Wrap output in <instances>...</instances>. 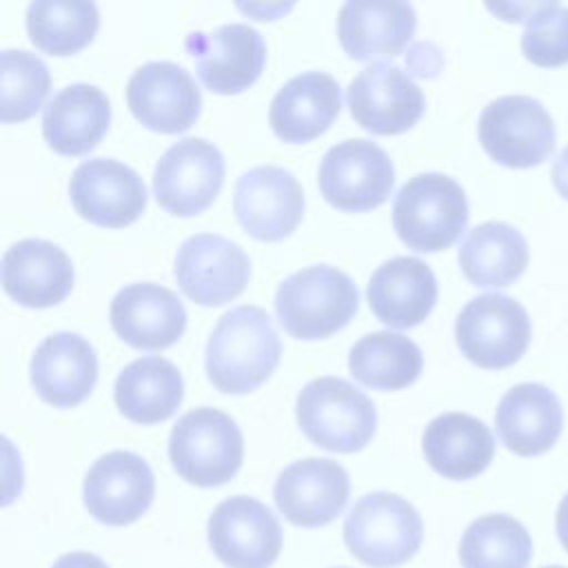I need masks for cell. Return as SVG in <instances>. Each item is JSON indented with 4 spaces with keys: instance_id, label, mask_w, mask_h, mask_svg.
Here are the masks:
<instances>
[{
    "instance_id": "cell-31",
    "label": "cell",
    "mask_w": 568,
    "mask_h": 568,
    "mask_svg": "<svg viewBox=\"0 0 568 568\" xmlns=\"http://www.w3.org/2000/svg\"><path fill=\"white\" fill-rule=\"evenodd\" d=\"M351 375L377 390H399L422 373L419 346L399 333H368L348 353Z\"/></svg>"
},
{
    "instance_id": "cell-9",
    "label": "cell",
    "mask_w": 568,
    "mask_h": 568,
    "mask_svg": "<svg viewBox=\"0 0 568 568\" xmlns=\"http://www.w3.org/2000/svg\"><path fill=\"white\" fill-rule=\"evenodd\" d=\"M320 191L342 211H371L384 204L395 184L388 153L371 140H344L326 151L320 164Z\"/></svg>"
},
{
    "instance_id": "cell-2",
    "label": "cell",
    "mask_w": 568,
    "mask_h": 568,
    "mask_svg": "<svg viewBox=\"0 0 568 568\" xmlns=\"http://www.w3.org/2000/svg\"><path fill=\"white\" fill-rule=\"evenodd\" d=\"M359 293L353 280L328 264L302 268L275 293V313L297 339H322L344 328L355 315Z\"/></svg>"
},
{
    "instance_id": "cell-39",
    "label": "cell",
    "mask_w": 568,
    "mask_h": 568,
    "mask_svg": "<svg viewBox=\"0 0 568 568\" xmlns=\"http://www.w3.org/2000/svg\"><path fill=\"white\" fill-rule=\"evenodd\" d=\"M544 568H566V566H544Z\"/></svg>"
},
{
    "instance_id": "cell-17",
    "label": "cell",
    "mask_w": 568,
    "mask_h": 568,
    "mask_svg": "<svg viewBox=\"0 0 568 568\" xmlns=\"http://www.w3.org/2000/svg\"><path fill=\"white\" fill-rule=\"evenodd\" d=\"M155 495L151 466L135 453L113 450L93 462L84 477V506L106 526L140 519Z\"/></svg>"
},
{
    "instance_id": "cell-28",
    "label": "cell",
    "mask_w": 568,
    "mask_h": 568,
    "mask_svg": "<svg viewBox=\"0 0 568 568\" xmlns=\"http://www.w3.org/2000/svg\"><path fill=\"white\" fill-rule=\"evenodd\" d=\"M424 457L430 468L448 479H470L488 468L495 455L490 428L466 413L435 417L422 437Z\"/></svg>"
},
{
    "instance_id": "cell-36",
    "label": "cell",
    "mask_w": 568,
    "mask_h": 568,
    "mask_svg": "<svg viewBox=\"0 0 568 568\" xmlns=\"http://www.w3.org/2000/svg\"><path fill=\"white\" fill-rule=\"evenodd\" d=\"M51 568H109V566L98 555L75 550V552H67L60 559H55V564Z\"/></svg>"
},
{
    "instance_id": "cell-1",
    "label": "cell",
    "mask_w": 568,
    "mask_h": 568,
    "mask_svg": "<svg viewBox=\"0 0 568 568\" xmlns=\"http://www.w3.org/2000/svg\"><path fill=\"white\" fill-rule=\"evenodd\" d=\"M282 355L280 337L266 311L253 304L224 313L206 344V375L229 395L257 388L275 371Z\"/></svg>"
},
{
    "instance_id": "cell-4",
    "label": "cell",
    "mask_w": 568,
    "mask_h": 568,
    "mask_svg": "<svg viewBox=\"0 0 568 568\" xmlns=\"http://www.w3.org/2000/svg\"><path fill=\"white\" fill-rule=\"evenodd\" d=\"M424 524L413 504L395 493H368L344 521V541L355 559L373 568L406 564L422 546Z\"/></svg>"
},
{
    "instance_id": "cell-3",
    "label": "cell",
    "mask_w": 568,
    "mask_h": 568,
    "mask_svg": "<svg viewBox=\"0 0 568 568\" xmlns=\"http://www.w3.org/2000/svg\"><path fill=\"white\" fill-rule=\"evenodd\" d=\"M466 222V193L444 173L410 178L393 202V226L413 251L435 253L448 248L462 235Z\"/></svg>"
},
{
    "instance_id": "cell-32",
    "label": "cell",
    "mask_w": 568,
    "mask_h": 568,
    "mask_svg": "<svg viewBox=\"0 0 568 568\" xmlns=\"http://www.w3.org/2000/svg\"><path fill=\"white\" fill-rule=\"evenodd\" d=\"M532 539L521 521L504 513L477 517L462 535L459 561L464 568H526Z\"/></svg>"
},
{
    "instance_id": "cell-38",
    "label": "cell",
    "mask_w": 568,
    "mask_h": 568,
    "mask_svg": "<svg viewBox=\"0 0 568 568\" xmlns=\"http://www.w3.org/2000/svg\"><path fill=\"white\" fill-rule=\"evenodd\" d=\"M557 537H559L561 546L568 552V493L564 495V499L557 508Z\"/></svg>"
},
{
    "instance_id": "cell-26",
    "label": "cell",
    "mask_w": 568,
    "mask_h": 568,
    "mask_svg": "<svg viewBox=\"0 0 568 568\" xmlns=\"http://www.w3.org/2000/svg\"><path fill=\"white\" fill-rule=\"evenodd\" d=\"M415 24V9L408 2H344L337 16V36L353 60L366 62L402 53Z\"/></svg>"
},
{
    "instance_id": "cell-12",
    "label": "cell",
    "mask_w": 568,
    "mask_h": 568,
    "mask_svg": "<svg viewBox=\"0 0 568 568\" xmlns=\"http://www.w3.org/2000/svg\"><path fill=\"white\" fill-rule=\"evenodd\" d=\"M173 273L189 300L220 306L246 288L251 262L240 244L215 233H197L178 248Z\"/></svg>"
},
{
    "instance_id": "cell-16",
    "label": "cell",
    "mask_w": 568,
    "mask_h": 568,
    "mask_svg": "<svg viewBox=\"0 0 568 568\" xmlns=\"http://www.w3.org/2000/svg\"><path fill=\"white\" fill-rule=\"evenodd\" d=\"M131 113L151 131L182 133L191 129L202 109V95L186 69L173 62H146L126 84Z\"/></svg>"
},
{
    "instance_id": "cell-37",
    "label": "cell",
    "mask_w": 568,
    "mask_h": 568,
    "mask_svg": "<svg viewBox=\"0 0 568 568\" xmlns=\"http://www.w3.org/2000/svg\"><path fill=\"white\" fill-rule=\"evenodd\" d=\"M550 178H552V184L559 191V195L568 200V146L552 160Z\"/></svg>"
},
{
    "instance_id": "cell-6",
    "label": "cell",
    "mask_w": 568,
    "mask_h": 568,
    "mask_svg": "<svg viewBox=\"0 0 568 568\" xmlns=\"http://www.w3.org/2000/svg\"><path fill=\"white\" fill-rule=\"evenodd\" d=\"M302 433L320 448L333 453L362 450L377 424L373 402L339 377H317L308 382L295 404Z\"/></svg>"
},
{
    "instance_id": "cell-13",
    "label": "cell",
    "mask_w": 568,
    "mask_h": 568,
    "mask_svg": "<svg viewBox=\"0 0 568 568\" xmlns=\"http://www.w3.org/2000/svg\"><path fill=\"white\" fill-rule=\"evenodd\" d=\"M353 120L375 135H397L417 124L424 113L422 89L395 64L373 62L348 84Z\"/></svg>"
},
{
    "instance_id": "cell-11",
    "label": "cell",
    "mask_w": 568,
    "mask_h": 568,
    "mask_svg": "<svg viewBox=\"0 0 568 568\" xmlns=\"http://www.w3.org/2000/svg\"><path fill=\"white\" fill-rule=\"evenodd\" d=\"M209 544L229 568H268L282 550V528L268 506L235 495L211 513Z\"/></svg>"
},
{
    "instance_id": "cell-23",
    "label": "cell",
    "mask_w": 568,
    "mask_h": 568,
    "mask_svg": "<svg viewBox=\"0 0 568 568\" xmlns=\"http://www.w3.org/2000/svg\"><path fill=\"white\" fill-rule=\"evenodd\" d=\"M564 424L559 397L541 384H517L501 397L495 426L504 446L521 457H535L555 446Z\"/></svg>"
},
{
    "instance_id": "cell-22",
    "label": "cell",
    "mask_w": 568,
    "mask_h": 568,
    "mask_svg": "<svg viewBox=\"0 0 568 568\" xmlns=\"http://www.w3.org/2000/svg\"><path fill=\"white\" fill-rule=\"evenodd\" d=\"M95 379V351L78 333L49 335L31 357V384L55 408H73L84 402Z\"/></svg>"
},
{
    "instance_id": "cell-30",
    "label": "cell",
    "mask_w": 568,
    "mask_h": 568,
    "mask_svg": "<svg viewBox=\"0 0 568 568\" xmlns=\"http://www.w3.org/2000/svg\"><path fill=\"white\" fill-rule=\"evenodd\" d=\"M528 264L524 235L506 222H484L459 244V266L475 286H508Z\"/></svg>"
},
{
    "instance_id": "cell-10",
    "label": "cell",
    "mask_w": 568,
    "mask_h": 568,
    "mask_svg": "<svg viewBox=\"0 0 568 568\" xmlns=\"http://www.w3.org/2000/svg\"><path fill=\"white\" fill-rule=\"evenodd\" d=\"M224 158L213 142L184 138L169 146L155 164L153 191L158 204L171 215L202 213L220 193Z\"/></svg>"
},
{
    "instance_id": "cell-24",
    "label": "cell",
    "mask_w": 568,
    "mask_h": 568,
    "mask_svg": "<svg viewBox=\"0 0 568 568\" xmlns=\"http://www.w3.org/2000/svg\"><path fill=\"white\" fill-rule=\"evenodd\" d=\"M368 306L390 328H410L428 317L437 300V280L417 257H393L377 266L366 288Z\"/></svg>"
},
{
    "instance_id": "cell-19",
    "label": "cell",
    "mask_w": 568,
    "mask_h": 568,
    "mask_svg": "<svg viewBox=\"0 0 568 568\" xmlns=\"http://www.w3.org/2000/svg\"><path fill=\"white\" fill-rule=\"evenodd\" d=\"M351 493L342 464L324 457H306L286 466L273 488L280 513L295 526L317 528L333 521Z\"/></svg>"
},
{
    "instance_id": "cell-35",
    "label": "cell",
    "mask_w": 568,
    "mask_h": 568,
    "mask_svg": "<svg viewBox=\"0 0 568 568\" xmlns=\"http://www.w3.org/2000/svg\"><path fill=\"white\" fill-rule=\"evenodd\" d=\"M521 51L537 67H559L568 62V7L537 2L528 13L521 33Z\"/></svg>"
},
{
    "instance_id": "cell-27",
    "label": "cell",
    "mask_w": 568,
    "mask_h": 568,
    "mask_svg": "<svg viewBox=\"0 0 568 568\" xmlns=\"http://www.w3.org/2000/svg\"><path fill=\"white\" fill-rule=\"evenodd\" d=\"M111 122V104L102 89L93 84H69L58 91L42 113V135L60 155H82L91 151Z\"/></svg>"
},
{
    "instance_id": "cell-8",
    "label": "cell",
    "mask_w": 568,
    "mask_h": 568,
    "mask_svg": "<svg viewBox=\"0 0 568 568\" xmlns=\"http://www.w3.org/2000/svg\"><path fill=\"white\" fill-rule=\"evenodd\" d=\"M455 337L459 351L479 368H506L526 353L530 320L515 297L486 293L462 308Z\"/></svg>"
},
{
    "instance_id": "cell-5",
    "label": "cell",
    "mask_w": 568,
    "mask_h": 568,
    "mask_svg": "<svg viewBox=\"0 0 568 568\" xmlns=\"http://www.w3.org/2000/svg\"><path fill=\"white\" fill-rule=\"evenodd\" d=\"M173 468L189 484L213 488L235 477L244 457V439L237 424L217 408L184 413L169 437Z\"/></svg>"
},
{
    "instance_id": "cell-34",
    "label": "cell",
    "mask_w": 568,
    "mask_h": 568,
    "mask_svg": "<svg viewBox=\"0 0 568 568\" xmlns=\"http://www.w3.org/2000/svg\"><path fill=\"white\" fill-rule=\"evenodd\" d=\"M49 87V69L38 55L16 49L0 53V120L4 124L36 115Z\"/></svg>"
},
{
    "instance_id": "cell-14",
    "label": "cell",
    "mask_w": 568,
    "mask_h": 568,
    "mask_svg": "<svg viewBox=\"0 0 568 568\" xmlns=\"http://www.w3.org/2000/svg\"><path fill=\"white\" fill-rule=\"evenodd\" d=\"M233 209L248 235L262 242H277L300 224L304 193L291 171L264 164L242 173L235 184Z\"/></svg>"
},
{
    "instance_id": "cell-21",
    "label": "cell",
    "mask_w": 568,
    "mask_h": 568,
    "mask_svg": "<svg viewBox=\"0 0 568 568\" xmlns=\"http://www.w3.org/2000/svg\"><path fill=\"white\" fill-rule=\"evenodd\" d=\"M71 286V257L53 242L22 240L2 255V288L22 306H55L69 295Z\"/></svg>"
},
{
    "instance_id": "cell-33",
    "label": "cell",
    "mask_w": 568,
    "mask_h": 568,
    "mask_svg": "<svg viewBox=\"0 0 568 568\" xmlns=\"http://www.w3.org/2000/svg\"><path fill=\"white\" fill-rule=\"evenodd\" d=\"M100 27L93 2L38 0L27 9L31 42L51 55H71L84 49Z\"/></svg>"
},
{
    "instance_id": "cell-18",
    "label": "cell",
    "mask_w": 568,
    "mask_h": 568,
    "mask_svg": "<svg viewBox=\"0 0 568 568\" xmlns=\"http://www.w3.org/2000/svg\"><path fill=\"white\" fill-rule=\"evenodd\" d=\"M69 195L75 211L109 229L135 222L146 206V186L126 164L109 158L84 160L71 178Z\"/></svg>"
},
{
    "instance_id": "cell-7",
    "label": "cell",
    "mask_w": 568,
    "mask_h": 568,
    "mask_svg": "<svg viewBox=\"0 0 568 568\" xmlns=\"http://www.w3.org/2000/svg\"><path fill=\"white\" fill-rule=\"evenodd\" d=\"M477 133L484 151L510 169L537 166L555 149L552 115L530 95H501L488 102Z\"/></svg>"
},
{
    "instance_id": "cell-20",
    "label": "cell",
    "mask_w": 568,
    "mask_h": 568,
    "mask_svg": "<svg viewBox=\"0 0 568 568\" xmlns=\"http://www.w3.org/2000/svg\"><path fill=\"white\" fill-rule=\"evenodd\" d=\"M111 326L133 348L162 351L184 333L186 311L173 291L153 282H138L113 297Z\"/></svg>"
},
{
    "instance_id": "cell-25",
    "label": "cell",
    "mask_w": 568,
    "mask_h": 568,
    "mask_svg": "<svg viewBox=\"0 0 568 568\" xmlns=\"http://www.w3.org/2000/svg\"><path fill=\"white\" fill-rule=\"evenodd\" d=\"M342 109V91L335 78L308 71L291 78L273 98L268 122L284 142L302 144L322 135Z\"/></svg>"
},
{
    "instance_id": "cell-15",
    "label": "cell",
    "mask_w": 568,
    "mask_h": 568,
    "mask_svg": "<svg viewBox=\"0 0 568 568\" xmlns=\"http://www.w3.org/2000/svg\"><path fill=\"white\" fill-rule=\"evenodd\" d=\"M184 44L195 60L202 84L220 95L248 89L260 78L266 60L262 36L242 22L222 24L211 33L193 31Z\"/></svg>"
},
{
    "instance_id": "cell-29",
    "label": "cell",
    "mask_w": 568,
    "mask_h": 568,
    "mask_svg": "<svg viewBox=\"0 0 568 568\" xmlns=\"http://www.w3.org/2000/svg\"><path fill=\"white\" fill-rule=\"evenodd\" d=\"M115 404L135 424L169 419L184 395V382L175 364L164 357H140L124 366L115 379Z\"/></svg>"
}]
</instances>
